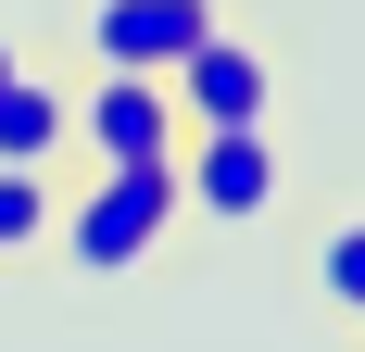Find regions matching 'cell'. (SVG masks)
Returning <instances> with one entry per match:
<instances>
[{"label":"cell","instance_id":"6da1fadb","mask_svg":"<svg viewBox=\"0 0 365 352\" xmlns=\"http://www.w3.org/2000/svg\"><path fill=\"white\" fill-rule=\"evenodd\" d=\"M177 214H189L177 151H164V164H101V176L63 202V252L88 264V277H126V264H151V252H164V227H177Z\"/></svg>","mask_w":365,"mask_h":352},{"label":"cell","instance_id":"7a4b0ae2","mask_svg":"<svg viewBox=\"0 0 365 352\" xmlns=\"http://www.w3.org/2000/svg\"><path fill=\"white\" fill-rule=\"evenodd\" d=\"M177 189L189 214L252 227V214H277V139L264 126H177Z\"/></svg>","mask_w":365,"mask_h":352},{"label":"cell","instance_id":"3957f363","mask_svg":"<svg viewBox=\"0 0 365 352\" xmlns=\"http://www.w3.org/2000/svg\"><path fill=\"white\" fill-rule=\"evenodd\" d=\"M177 126H189V113H177V88H164L151 63H101L88 101H76V139L101 151V164H164Z\"/></svg>","mask_w":365,"mask_h":352},{"label":"cell","instance_id":"277c9868","mask_svg":"<svg viewBox=\"0 0 365 352\" xmlns=\"http://www.w3.org/2000/svg\"><path fill=\"white\" fill-rule=\"evenodd\" d=\"M202 38H215V0H88V51H101V63L177 76Z\"/></svg>","mask_w":365,"mask_h":352},{"label":"cell","instance_id":"5b68a950","mask_svg":"<svg viewBox=\"0 0 365 352\" xmlns=\"http://www.w3.org/2000/svg\"><path fill=\"white\" fill-rule=\"evenodd\" d=\"M164 88H177V113H189V126H264V101H277L264 51H252V38H227V26L202 38V51H189Z\"/></svg>","mask_w":365,"mask_h":352},{"label":"cell","instance_id":"8992f818","mask_svg":"<svg viewBox=\"0 0 365 352\" xmlns=\"http://www.w3.org/2000/svg\"><path fill=\"white\" fill-rule=\"evenodd\" d=\"M63 126H76V101L51 88V76H26V63L0 76V164H51Z\"/></svg>","mask_w":365,"mask_h":352},{"label":"cell","instance_id":"52a82bcc","mask_svg":"<svg viewBox=\"0 0 365 352\" xmlns=\"http://www.w3.org/2000/svg\"><path fill=\"white\" fill-rule=\"evenodd\" d=\"M63 227V189H51V164H0V252H38Z\"/></svg>","mask_w":365,"mask_h":352},{"label":"cell","instance_id":"ba28073f","mask_svg":"<svg viewBox=\"0 0 365 352\" xmlns=\"http://www.w3.org/2000/svg\"><path fill=\"white\" fill-rule=\"evenodd\" d=\"M315 289H328V315L365 327V214L353 227H328V252H315Z\"/></svg>","mask_w":365,"mask_h":352},{"label":"cell","instance_id":"9c48e42d","mask_svg":"<svg viewBox=\"0 0 365 352\" xmlns=\"http://www.w3.org/2000/svg\"><path fill=\"white\" fill-rule=\"evenodd\" d=\"M0 76H13V51H0Z\"/></svg>","mask_w":365,"mask_h":352}]
</instances>
